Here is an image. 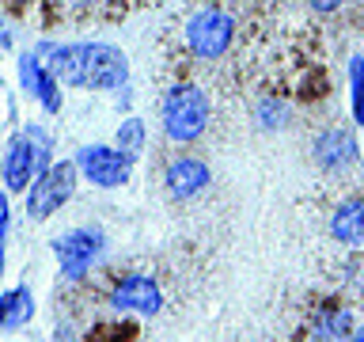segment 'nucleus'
<instances>
[{
	"label": "nucleus",
	"mask_w": 364,
	"mask_h": 342,
	"mask_svg": "<svg viewBox=\"0 0 364 342\" xmlns=\"http://www.w3.org/2000/svg\"><path fill=\"white\" fill-rule=\"evenodd\" d=\"M349 84H353V118L364 125V57L349 61Z\"/></svg>",
	"instance_id": "obj_16"
},
{
	"label": "nucleus",
	"mask_w": 364,
	"mask_h": 342,
	"mask_svg": "<svg viewBox=\"0 0 364 342\" xmlns=\"http://www.w3.org/2000/svg\"><path fill=\"white\" fill-rule=\"evenodd\" d=\"M19 76H23V88L34 91V95L42 99V107L50 110V114H53V110H61V95H57V76H53V73H46L34 53H23V57H19Z\"/></svg>",
	"instance_id": "obj_10"
},
{
	"label": "nucleus",
	"mask_w": 364,
	"mask_h": 342,
	"mask_svg": "<svg viewBox=\"0 0 364 342\" xmlns=\"http://www.w3.org/2000/svg\"><path fill=\"white\" fill-rule=\"evenodd\" d=\"M209 125V95L193 84H178L167 91L164 99V130L171 141L186 145V141H198Z\"/></svg>",
	"instance_id": "obj_2"
},
{
	"label": "nucleus",
	"mask_w": 364,
	"mask_h": 342,
	"mask_svg": "<svg viewBox=\"0 0 364 342\" xmlns=\"http://www.w3.org/2000/svg\"><path fill=\"white\" fill-rule=\"evenodd\" d=\"M34 316V296H31V289H8L4 296H0V327L4 331H16V327H23L27 319Z\"/></svg>",
	"instance_id": "obj_14"
},
{
	"label": "nucleus",
	"mask_w": 364,
	"mask_h": 342,
	"mask_svg": "<svg viewBox=\"0 0 364 342\" xmlns=\"http://www.w3.org/2000/svg\"><path fill=\"white\" fill-rule=\"evenodd\" d=\"M129 164L133 160L125 156L122 148H107V145H87V148H80V156H76V167L84 171L95 187H107V190L129 182Z\"/></svg>",
	"instance_id": "obj_5"
},
{
	"label": "nucleus",
	"mask_w": 364,
	"mask_h": 342,
	"mask_svg": "<svg viewBox=\"0 0 364 342\" xmlns=\"http://www.w3.org/2000/svg\"><path fill=\"white\" fill-rule=\"evenodd\" d=\"M53 251H57V259H61V274H65V278L80 281L91 270V259L102 251V236L91 232V228H76V232H68V236L57 239Z\"/></svg>",
	"instance_id": "obj_7"
},
{
	"label": "nucleus",
	"mask_w": 364,
	"mask_h": 342,
	"mask_svg": "<svg viewBox=\"0 0 364 342\" xmlns=\"http://www.w3.org/2000/svg\"><path fill=\"white\" fill-rule=\"evenodd\" d=\"M50 73L68 88H91V91H110L122 88L129 76V61L122 50H114L107 42H76L53 50Z\"/></svg>",
	"instance_id": "obj_1"
},
{
	"label": "nucleus",
	"mask_w": 364,
	"mask_h": 342,
	"mask_svg": "<svg viewBox=\"0 0 364 342\" xmlns=\"http://www.w3.org/2000/svg\"><path fill=\"white\" fill-rule=\"evenodd\" d=\"M0 270H4V247H0Z\"/></svg>",
	"instance_id": "obj_19"
},
{
	"label": "nucleus",
	"mask_w": 364,
	"mask_h": 342,
	"mask_svg": "<svg viewBox=\"0 0 364 342\" xmlns=\"http://www.w3.org/2000/svg\"><path fill=\"white\" fill-rule=\"evenodd\" d=\"M76 4H91V0H76Z\"/></svg>",
	"instance_id": "obj_20"
},
{
	"label": "nucleus",
	"mask_w": 364,
	"mask_h": 342,
	"mask_svg": "<svg viewBox=\"0 0 364 342\" xmlns=\"http://www.w3.org/2000/svg\"><path fill=\"white\" fill-rule=\"evenodd\" d=\"M76 164H53V167H46L38 182H31V190H27V213L34 217V221H46L50 213H57L61 205L73 198V190H76Z\"/></svg>",
	"instance_id": "obj_3"
},
{
	"label": "nucleus",
	"mask_w": 364,
	"mask_h": 342,
	"mask_svg": "<svg viewBox=\"0 0 364 342\" xmlns=\"http://www.w3.org/2000/svg\"><path fill=\"white\" fill-rule=\"evenodd\" d=\"M110 304L118 308V312L152 316V312L164 308V293H159V285L148 278V274H125V278L110 289Z\"/></svg>",
	"instance_id": "obj_8"
},
{
	"label": "nucleus",
	"mask_w": 364,
	"mask_h": 342,
	"mask_svg": "<svg viewBox=\"0 0 364 342\" xmlns=\"http://www.w3.org/2000/svg\"><path fill=\"white\" fill-rule=\"evenodd\" d=\"M16 4H23V0H16Z\"/></svg>",
	"instance_id": "obj_21"
},
{
	"label": "nucleus",
	"mask_w": 364,
	"mask_h": 342,
	"mask_svg": "<svg viewBox=\"0 0 364 342\" xmlns=\"http://www.w3.org/2000/svg\"><path fill=\"white\" fill-rule=\"evenodd\" d=\"M42 160H46V145L42 141L34 145L27 133L11 137V145L4 152V182H8V190H27L34 182V175H38Z\"/></svg>",
	"instance_id": "obj_6"
},
{
	"label": "nucleus",
	"mask_w": 364,
	"mask_h": 342,
	"mask_svg": "<svg viewBox=\"0 0 364 342\" xmlns=\"http://www.w3.org/2000/svg\"><path fill=\"white\" fill-rule=\"evenodd\" d=\"M315 342H346L353 335V312L341 304H318L311 316Z\"/></svg>",
	"instance_id": "obj_11"
},
{
	"label": "nucleus",
	"mask_w": 364,
	"mask_h": 342,
	"mask_svg": "<svg viewBox=\"0 0 364 342\" xmlns=\"http://www.w3.org/2000/svg\"><path fill=\"white\" fill-rule=\"evenodd\" d=\"M235 38V23L232 16H224L220 8H201L198 16L186 23V42L190 50L205 57V61H216V57L228 53V46Z\"/></svg>",
	"instance_id": "obj_4"
},
{
	"label": "nucleus",
	"mask_w": 364,
	"mask_h": 342,
	"mask_svg": "<svg viewBox=\"0 0 364 342\" xmlns=\"http://www.w3.org/2000/svg\"><path fill=\"white\" fill-rule=\"evenodd\" d=\"M307 4H311L315 11H338L341 4H346V0H307Z\"/></svg>",
	"instance_id": "obj_17"
},
{
	"label": "nucleus",
	"mask_w": 364,
	"mask_h": 342,
	"mask_svg": "<svg viewBox=\"0 0 364 342\" xmlns=\"http://www.w3.org/2000/svg\"><path fill=\"white\" fill-rule=\"evenodd\" d=\"M349 342H364V331H357V335H349Z\"/></svg>",
	"instance_id": "obj_18"
},
{
	"label": "nucleus",
	"mask_w": 364,
	"mask_h": 342,
	"mask_svg": "<svg viewBox=\"0 0 364 342\" xmlns=\"http://www.w3.org/2000/svg\"><path fill=\"white\" fill-rule=\"evenodd\" d=\"M167 187L175 198H193V194H201L209 187V167L201 164V160H175V164L167 167Z\"/></svg>",
	"instance_id": "obj_13"
},
{
	"label": "nucleus",
	"mask_w": 364,
	"mask_h": 342,
	"mask_svg": "<svg viewBox=\"0 0 364 342\" xmlns=\"http://www.w3.org/2000/svg\"><path fill=\"white\" fill-rule=\"evenodd\" d=\"M330 236L346 247H364V198L341 202L330 217Z\"/></svg>",
	"instance_id": "obj_9"
},
{
	"label": "nucleus",
	"mask_w": 364,
	"mask_h": 342,
	"mask_svg": "<svg viewBox=\"0 0 364 342\" xmlns=\"http://www.w3.org/2000/svg\"><path fill=\"white\" fill-rule=\"evenodd\" d=\"M141 145H144V125L136 118L122 122V130H118V148H122V152L129 160H136V156H141Z\"/></svg>",
	"instance_id": "obj_15"
},
{
	"label": "nucleus",
	"mask_w": 364,
	"mask_h": 342,
	"mask_svg": "<svg viewBox=\"0 0 364 342\" xmlns=\"http://www.w3.org/2000/svg\"><path fill=\"white\" fill-rule=\"evenodd\" d=\"M315 160L330 171H341L357 160V141L346 133V130H326L323 137L315 141Z\"/></svg>",
	"instance_id": "obj_12"
}]
</instances>
